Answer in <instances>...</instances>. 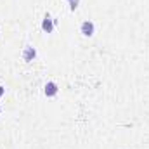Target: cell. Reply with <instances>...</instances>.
<instances>
[{
  "instance_id": "2",
  "label": "cell",
  "mask_w": 149,
  "mask_h": 149,
  "mask_svg": "<svg viewBox=\"0 0 149 149\" xmlns=\"http://www.w3.org/2000/svg\"><path fill=\"white\" fill-rule=\"evenodd\" d=\"M56 19H52L49 14H45V17H43V21H42V30L45 31V33H52L54 31V26H56Z\"/></svg>"
},
{
  "instance_id": "5",
  "label": "cell",
  "mask_w": 149,
  "mask_h": 149,
  "mask_svg": "<svg viewBox=\"0 0 149 149\" xmlns=\"http://www.w3.org/2000/svg\"><path fill=\"white\" fill-rule=\"evenodd\" d=\"M76 7H78V0H70V9H71V10H74Z\"/></svg>"
},
{
  "instance_id": "1",
  "label": "cell",
  "mask_w": 149,
  "mask_h": 149,
  "mask_svg": "<svg viewBox=\"0 0 149 149\" xmlns=\"http://www.w3.org/2000/svg\"><path fill=\"white\" fill-rule=\"evenodd\" d=\"M80 31H81V35L83 37H92L94 33H95V26H94V23L92 21H83L81 23V26H80Z\"/></svg>"
},
{
  "instance_id": "7",
  "label": "cell",
  "mask_w": 149,
  "mask_h": 149,
  "mask_svg": "<svg viewBox=\"0 0 149 149\" xmlns=\"http://www.w3.org/2000/svg\"><path fill=\"white\" fill-rule=\"evenodd\" d=\"M0 113H2V111H0Z\"/></svg>"
},
{
  "instance_id": "6",
  "label": "cell",
  "mask_w": 149,
  "mask_h": 149,
  "mask_svg": "<svg viewBox=\"0 0 149 149\" xmlns=\"http://www.w3.org/2000/svg\"><path fill=\"white\" fill-rule=\"evenodd\" d=\"M3 92H5V88H3V87H2V85H0V97H2V95H3Z\"/></svg>"
},
{
  "instance_id": "4",
  "label": "cell",
  "mask_w": 149,
  "mask_h": 149,
  "mask_svg": "<svg viewBox=\"0 0 149 149\" xmlns=\"http://www.w3.org/2000/svg\"><path fill=\"white\" fill-rule=\"evenodd\" d=\"M35 57H37V49H35V47H31V45L24 47V50H23V61L31 63Z\"/></svg>"
},
{
  "instance_id": "3",
  "label": "cell",
  "mask_w": 149,
  "mask_h": 149,
  "mask_svg": "<svg viewBox=\"0 0 149 149\" xmlns=\"http://www.w3.org/2000/svg\"><path fill=\"white\" fill-rule=\"evenodd\" d=\"M57 92H59V87H57L56 81H47V83H45L43 94H45L47 97H54V95H57Z\"/></svg>"
}]
</instances>
